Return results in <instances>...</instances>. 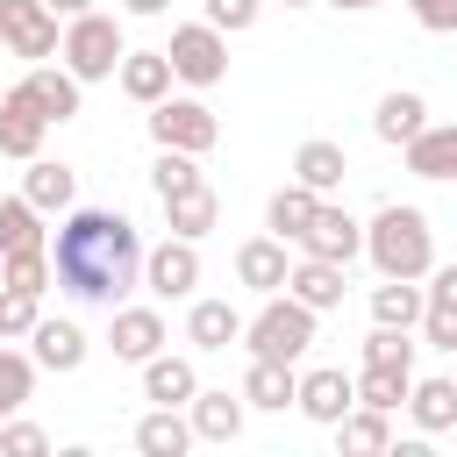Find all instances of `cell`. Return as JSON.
I'll return each instance as SVG.
<instances>
[{
	"label": "cell",
	"instance_id": "9",
	"mask_svg": "<svg viewBox=\"0 0 457 457\" xmlns=\"http://www.w3.org/2000/svg\"><path fill=\"white\" fill-rule=\"evenodd\" d=\"M43 129H50V114L36 107V93L29 86H7L0 93V157H43Z\"/></svg>",
	"mask_w": 457,
	"mask_h": 457
},
{
	"label": "cell",
	"instance_id": "46",
	"mask_svg": "<svg viewBox=\"0 0 457 457\" xmlns=\"http://www.w3.org/2000/svg\"><path fill=\"white\" fill-rule=\"evenodd\" d=\"M286 7H307V0H286Z\"/></svg>",
	"mask_w": 457,
	"mask_h": 457
},
{
	"label": "cell",
	"instance_id": "32",
	"mask_svg": "<svg viewBox=\"0 0 457 457\" xmlns=\"http://www.w3.org/2000/svg\"><path fill=\"white\" fill-rule=\"evenodd\" d=\"M21 193L50 214V207H71V193H79V179H71V164H50V157H29V179H21Z\"/></svg>",
	"mask_w": 457,
	"mask_h": 457
},
{
	"label": "cell",
	"instance_id": "40",
	"mask_svg": "<svg viewBox=\"0 0 457 457\" xmlns=\"http://www.w3.org/2000/svg\"><path fill=\"white\" fill-rule=\"evenodd\" d=\"M257 7H264V0H207V21H214L221 36H243V29L257 21Z\"/></svg>",
	"mask_w": 457,
	"mask_h": 457
},
{
	"label": "cell",
	"instance_id": "38",
	"mask_svg": "<svg viewBox=\"0 0 457 457\" xmlns=\"http://www.w3.org/2000/svg\"><path fill=\"white\" fill-rule=\"evenodd\" d=\"M364 364H386V371H414V343H407V328H371L364 336Z\"/></svg>",
	"mask_w": 457,
	"mask_h": 457
},
{
	"label": "cell",
	"instance_id": "26",
	"mask_svg": "<svg viewBox=\"0 0 457 457\" xmlns=\"http://www.w3.org/2000/svg\"><path fill=\"white\" fill-rule=\"evenodd\" d=\"M14 250H50L43 243V207L29 193H7L0 200V257H14Z\"/></svg>",
	"mask_w": 457,
	"mask_h": 457
},
{
	"label": "cell",
	"instance_id": "36",
	"mask_svg": "<svg viewBox=\"0 0 457 457\" xmlns=\"http://www.w3.org/2000/svg\"><path fill=\"white\" fill-rule=\"evenodd\" d=\"M407 386H414V371H386V364H364V378H357V400L393 414V407L407 400Z\"/></svg>",
	"mask_w": 457,
	"mask_h": 457
},
{
	"label": "cell",
	"instance_id": "33",
	"mask_svg": "<svg viewBox=\"0 0 457 457\" xmlns=\"http://www.w3.org/2000/svg\"><path fill=\"white\" fill-rule=\"evenodd\" d=\"M336 436H343V450H393V421H386V407H364V400L336 421Z\"/></svg>",
	"mask_w": 457,
	"mask_h": 457
},
{
	"label": "cell",
	"instance_id": "41",
	"mask_svg": "<svg viewBox=\"0 0 457 457\" xmlns=\"http://www.w3.org/2000/svg\"><path fill=\"white\" fill-rule=\"evenodd\" d=\"M0 450H7V457H43L50 436H43L36 421H7V428H0Z\"/></svg>",
	"mask_w": 457,
	"mask_h": 457
},
{
	"label": "cell",
	"instance_id": "42",
	"mask_svg": "<svg viewBox=\"0 0 457 457\" xmlns=\"http://www.w3.org/2000/svg\"><path fill=\"white\" fill-rule=\"evenodd\" d=\"M414 7V21L428 29V36H450L457 29V0H407Z\"/></svg>",
	"mask_w": 457,
	"mask_h": 457
},
{
	"label": "cell",
	"instance_id": "25",
	"mask_svg": "<svg viewBox=\"0 0 457 457\" xmlns=\"http://www.w3.org/2000/svg\"><path fill=\"white\" fill-rule=\"evenodd\" d=\"M407 171H414V179H457V129L428 121V129L407 143Z\"/></svg>",
	"mask_w": 457,
	"mask_h": 457
},
{
	"label": "cell",
	"instance_id": "7",
	"mask_svg": "<svg viewBox=\"0 0 457 457\" xmlns=\"http://www.w3.org/2000/svg\"><path fill=\"white\" fill-rule=\"evenodd\" d=\"M0 43L29 64H43L50 50H64L57 43V7L50 0H0Z\"/></svg>",
	"mask_w": 457,
	"mask_h": 457
},
{
	"label": "cell",
	"instance_id": "31",
	"mask_svg": "<svg viewBox=\"0 0 457 457\" xmlns=\"http://www.w3.org/2000/svg\"><path fill=\"white\" fill-rule=\"evenodd\" d=\"M214 214H221L214 186H193V193H171V200H164V221H171V236H193V243L214 228Z\"/></svg>",
	"mask_w": 457,
	"mask_h": 457
},
{
	"label": "cell",
	"instance_id": "22",
	"mask_svg": "<svg viewBox=\"0 0 457 457\" xmlns=\"http://www.w3.org/2000/svg\"><path fill=\"white\" fill-rule=\"evenodd\" d=\"M407 407H414V428L421 436L457 428V378H414L407 386Z\"/></svg>",
	"mask_w": 457,
	"mask_h": 457
},
{
	"label": "cell",
	"instance_id": "1",
	"mask_svg": "<svg viewBox=\"0 0 457 457\" xmlns=\"http://www.w3.org/2000/svg\"><path fill=\"white\" fill-rule=\"evenodd\" d=\"M143 236L129 214L114 207H79L57 221V243H50V271L71 300H93V307H114L136 278H143Z\"/></svg>",
	"mask_w": 457,
	"mask_h": 457
},
{
	"label": "cell",
	"instance_id": "39",
	"mask_svg": "<svg viewBox=\"0 0 457 457\" xmlns=\"http://www.w3.org/2000/svg\"><path fill=\"white\" fill-rule=\"evenodd\" d=\"M43 321V293H21V286H0V336H29Z\"/></svg>",
	"mask_w": 457,
	"mask_h": 457
},
{
	"label": "cell",
	"instance_id": "8",
	"mask_svg": "<svg viewBox=\"0 0 457 457\" xmlns=\"http://www.w3.org/2000/svg\"><path fill=\"white\" fill-rule=\"evenodd\" d=\"M143 286H150L157 300H186V293L200 286V243H193V236H164V243L143 257Z\"/></svg>",
	"mask_w": 457,
	"mask_h": 457
},
{
	"label": "cell",
	"instance_id": "4",
	"mask_svg": "<svg viewBox=\"0 0 457 457\" xmlns=\"http://www.w3.org/2000/svg\"><path fill=\"white\" fill-rule=\"evenodd\" d=\"M57 57H64L79 79H114L129 50H121L114 14H93V7H86V14H71V29H64V50H57Z\"/></svg>",
	"mask_w": 457,
	"mask_h": 457
},
{
	"label": "cell",
	"instance_id": "19",
	"mask_svg": "<svg viewBox=\"0 0 457 457\" xmlns=\"http://www.w3.org/2000/svg\"><path fill=\"white\" fill-rule=\"evenodd\" d=\"M371 129H378V143H414L421 129H428V100L421 93H386L378 107H371Z\"/></svg>",
	"mask_w": 457,
	"mask_h": 457
},
{
	"label": "cell",
	"instance_id": "35",
	"mask_svg": "<svg viewBox=\"0 0 457 457\" xmlns=\"http://www.w3.org/2000/svg\"><path fill=\"white\" fill-rule=\"evenodd\" d=\"M150 186H157V200H171V193H193V186H207V179H200L193 150H157V164H150Z\"/></svg>",
	"mask_w": 457,
	"mask_h": 457
},
{
	"label": "cell",
	"instance_id": "21",
	"mask_svg": "<svg viewBox=\"0 0 457 457\" xmlns=\"http://www.w3.org/2000/svg\"><path fill=\"white\" fill-rule=\"evenodd\" d=\"M193 393H200V378H193V364L186 357H150L143 364V400H157V407H193Z\"/></svg>",
	"mask_w": 457,
	"mask_h": 457
},
{
	"label": "cell",
	"instance_id": "47",
	"mask_svg": "<svg viewBox=\"0 0 457 457\" xmlns=\"http://www.w3.org/2000/svg\"><path fill=\"white\" fill-rule=\"evenodd\" d=\"M450 378H457V371H450Z\"/></svg>",
	"mask_w": 457,
	"mask_h": 457
},
{
	"label": "cell",
	"instance_id": "29",
	"mask_svg": "<svg viewBox=\"0 0 457 457\" xmlns=\"http://www.w3.org/2000/svg\"><path fill=\"white\" fill-rule=\"evenodd\" d=\"M186 443H193V421H179V407H150L136 421V450L143 457H186Z\"/></svg>",
	"mask_w": 457,
	"mask_h": 457
},
{
	"label": "cell",
	"instance_id": "28",
	"mask_svg": "<svg viewBox=\"0 0 457 457\" xmlns=\"http://www.w3.org/2000/svg\"><path fill=\"white\" fill-rule=\"evenodd\" d=\"M186 336H193V350H228V343L243 336V314H236L228 300H193Z\"/></svg>",
	"mask_w": 457,
	"mask_h": 457
},
{
	"label": "cell",
	"instance_id": "30",
	"mask_svg": "<svg viewBox=\"0 0 457 457\" xmlns=\"http://www.w3.org/2000/svg\"><path fill=\"white\" fill-rule=\"evenodd\" d=\"M421 307H428V293H421L414 278H386V286H371V321H386V328H414Z\"/></svg>",
	"mask_w": 457,
	"mask_h": 457
},
{
	"label": "cell",
	"instance_id": "23",
	"mask_svg": "<svg viewBox=\"0 0 457 457\" xmlns=\"http://www.w3.org/2000/svg\"><path fill=\"white\" fill-rule=\"evenodd\" d=\"M314 214H321V193H314V186H300V179H293V186H278V193H271V207H264L271 236H286V243H300Z\"/></svg>",
	"mask_w": 457,
	"mask_h": 457
},
{
	"label": "cell",
	"instance_id": "17",
	"mask_svg": "<svg viewBox=\"0 0 457 457\" xmlns=\"http://www.w3.org/2000/svg\"><path fill=\"white\" fill-rule=\"evenodd\" d=\"M29 343H36L29 357H36L43 371H79V364H86V328H79V321H50V314H43V321L29 328Z\"/></svg>",
	"mask_w": 457,
	"mask_h": 457
},
{
	"label": "cell",
	"instance_id": "20",
	"mask_svg": "<svg viewBox=\"0 0 457 457\" xmlns=\"http://www.w3.org/2000/svg\"><path fill=\"white\" fill-rule=\"evenodd\" d=\"M286 293L307 300L314 314H328V307H343V264H328V257H300L293 278H286Z\"/></svg>",
	"mask_w": 457,
	"mask_h": 457
},
{
	"label": "cell",
	"instance_id": "2",
	"mask_svg": "<svg viewBox=\"0 0 457 457\" xmlns=\"http://www.w3.org/2000/svg\"><path fill=\"white\" fill-rule=\"evenodd\" d=\"M364 257L378 264V278H428L436 271V236H428V214L421 207H378L364 221Z\"/></svg>",
	"mask_w": 457,
	"mask_h": 457
},
{
	"label": "cell",
	"instance_id": "45",
	"mask_svg": "<svg viewBox=\"0 0 457 457\" xmlns=\"http://www.w3.org/2000/svg\"><path fill=\"white\" fill-rule=\"evenodd\" d=\"M328 7H350V14H364V7H378V0H328Z\"/></svg>",
	"mask_w": 457,
	"mask_h": 457
},
{
	"label": "cell",
	"instance_id": "16",
	"mask_svg": "<svg viewBox=\"0 0 457 457\" xmlns=\"http://www.w3.org/2000/svg\"><path fill=\"white\" fill-rule=\"evenodd\" d=\"M114 79H121V93H129L136 107H157V100L171 93V79H179V71H171V57H164V50H129Z\"/></svg>",
	"mask_w": 457,
	"mask_h": 457
},
{
	"label": "cell",
	"instance_id": "27",
	"mask_svg": "<svg viewBox=\"0 0 457 457\" xmlns=\"http://www.w3.org/2000/svg\"><path fill=\"white\" fill-rule=\"evenodd\" d=\"M343 171H350V157H343V143H328V136L300 143V157H293V179H300V186H314V193H336V186H343Z\"/></svg>",
	"mask_w": 457,
	"mask_h": 457
},
{
	"label": "cell",
	"instance_id": "37",
	"mask_svg": "<svg viewBox=\"0 0 457 457\" xmlns=\"http://www.w3.org/2000/svg\"><path fill=\"white\" fill-rule=\"evenodd\" d=\"M57 271H50V250H14L0 257V286H21V293H43Z\"/></svg>",
	"mask_w": 457,
	"mask_h": 457
},
{
	"label": "cell",
	"instance_id": "5",
	"mask_svg": "<svg viewBox=\"0 0 457 457\" xmlns=\"http://www.w3.org/2000/svg\"><path fill=\"white\" fill-rule=\"evenodd\" d=\"M164 57H171V71H179L186 86H221V79H228V36H221L214 21H186V29H171Z\"/></svg>",
	"mask_w": 457,
	"mask_h": 457
},
{
	"label": "cell",
	"instance_id": "18",
	"mask_svg": "<svg viewBox=\"0 0 457 457\" xmlns=\"http://www.w3.org/2000/svg\"><path fill=\"white\" fill-rule=\"evenodd\" d=\"M21 86L36 93V107H43L50 121H71V114H79V86H86V79H79L71 64H29V79H21Z\"/></svg>",
	"mask_w": 457,
	"mask_h": 457
},
{
	"label": "cell",
	"instance_id": "3",
	"mask_svg": "<svg viewBox=\"0 0 457 457\" xmlns=\"http://www.w3.org/2000/svg\"><path fill=\"white\" fill-rule=\"evenodd\" d=\"M243 343H250V357H278V364H300L307 357V343H314V307L307 300H278V293H264V307H257V321H243Z\"/></svg>",
	"mask_w": 457,
	"mask_h": 457
},
{
	"label": "cell",
	"instance_id": "12",
	"mask_svg": "<svg viewBox=\"0 0 457 457\" xmlns=\"http://www.w3.org/2000/svg\"><path fill=\"white\" fill-rule=\"evenodd\" d=\"M107 343H114L121 364H150V357L164 350V314H157V307H114Z\"/></svg>",
	"mask_w": 457,
	"mask_h": 457
},
{
	"label": "cell",
	"instance_id": "24",
	"mask_svg": "<svg viewBox=\"0 0 457 457\" xmlns=\"http://www.w3.org/2000/svg\"><path fill=\"white\" fill-rule=\"evenodd\" d=\"M243 407H250L243 393L236 400L228 393H193V436L200 443H236L243 436Z\"/></svg>",
	"mask_w": 457,
	"mask_h": 457
},
{
	"label": "cell",
	"instance_id": "11",
	"mask_svg": "<svg viewBox=\"0 0 457 457\" xmlns=\"http://www.w3.org/2000/svg\"><path fill=\"white\" fill-rule=\"evenodd\" d=\"M364 250V221H350L343 207H328L321 200V214L307 221V236H300V257H328V264H350Z\"/></svg>",
	"mask_w": 457,
	"mask_h": 457
},
{
	"label": "cell",
	"instance_id": "34",
	"mask_svg": "<svg viewBox=\"0 0 457 457\" xmlns=\"http://www.w3.org/2000/svg\"><path fill=\"white\" fill-rule=\"evenodd\" d=\"M29 393H36V357L0 350V421H7V414H21V407H29Z\"/></svg>",
	"mask_w": 457,
	"mask_h": 457
},
{
	"label": "cell",
	"instance_id": "43",
	"mask_svg": "<svg viewBox=\"0 0 457 457\" xmlns=\"http://www.w3.org/2000/svg\"><path fill=\"white\" fill-rule=\"evenodd\" d=\"M121 7H129V14H164L171 0H121Z\"/></svg>",
	"mask_w": 457,
	"mask_h": 457
},
{
	"label": "cell",
	"instance_id": "6",
	"mask_svg": "<svg viewBox=\"0 0 457 457\" xmlns=\"http://www.w3.org/2000/svg\"><path fill=\"white\" fill-rule=\"evenodd\" d=\"M214 136H221V121L207 114V100H171L164 93L150 107V143L157 150H193L200 157V150H214Z\"/></svg>",
	"mask_w": 457,
	"mask_h": 457
},
{
	"label": "cell",
	"instance_id": "14",
	"mask_svg": "<svg viewBox=\"0 0 457 457\" xmlns=\"http://www.w3.org/2000/svg\"><path fill=\"white\" fill-rule=\"evenodd\" d=\"M236 278H243L250 293H278V286L293 278V264H286V236H250V243L236 250Z\"/></svg>",
	"mask_w": 457,
	"mask_h": 457
},
{
	"label": "cell",
	"instance_id": "10",
	"mask_svg": "<svg viewBox=\"0 0 457 457\" xmlns=\"http://www.w3.org/2000/svg\"><path fill=\"white\" fill-rule=\"evenodd\" d=\"M307 421H321V428H336L350 407H357V378H343L336 364H321V371H300V400H293Z\"/></svg>",
	"mask_w": 457,
	"mask_h": 457
},
{
	"label": "cell",
	"instance_id": "13",
	"mask_svg": "<svg viewBox=\"0 0 457 457\" xmlns=\"http://www.w3.org/2000/svg\"><path fill=\"white\" fill-rule=\"evenodd\" d=\"M421 293H428V307H421V343H436V350L457 357V264L428 271Z\"/></svg>",
	"mask_w": 457,
	"mask_h": 457
},
{
	"label": "cell",
	"instance_id": "15",
	"mask_svg": "<svg viewBox=\"0 0 457 457\" xmlns=\"http://www.w3.org/2000/svg\"><path fill=\"white\" fill-rule=\"evenodd\" d=\"M243 400L264 407V414H286V407L300 400V371L278 364V357H250V371H243Z\"/></svg>",
	"mask_w": 457,
	"mask_h": 457
},
{
	"label": "cell",
	"instance_id": "44",
	"mask_svg": "<svg viewBox=\"0 0 457 457\" xmlns=\"http://www.w3.org/2000/svg\"><path fill=\"white\" fill-rule=\"evenodd\" d=\"M50 7H57V14H64V21H71V14H86V7H93V0H50Z\"/></svg>",
	"mask_w": 457,
	"mask_h": 457
}]
</instances>
